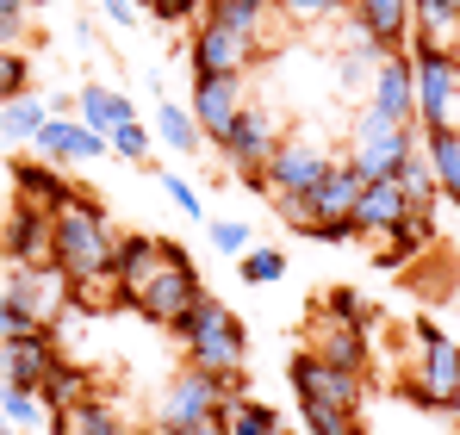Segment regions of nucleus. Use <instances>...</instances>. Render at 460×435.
I'll list each match as a JSON object with an SVG mask.
<instances>
[{"label": "nucleus", "instance_id": "obj_14", "mask_svg": "<svg viewBox=\"0 0 460 435\" xmlns=\"http://www.w3.org/2000/svg\"><path fill=\"white\" fill-rule=\"evenodd\" d=\"M317 361L330 367H349V373H367L374 367V349H367V330H355V324H342V317H330L323 305H311V342H305Z\"/></svg>", "mask_w": 460, "mask_h": 435}, {"label": "nucleus", "instance_id": "obj_19", "mask_svg": "<svg viewBox=\"0 0 460 435\" xmlns=\"http://www.w3.org/2000/svg\"><path fill=\"white\" fill-rule=\"evenodd\" d=\"M367 106H374L380 119H392V125H417V81H411V57H404V50L385 57L380 69H374Z\"/></svg>", "mask_w": 460, "mask_h": 435}, {"label": "nucleus", "instance_id": "obj_1", "mask_svg": "<svg viewBox=\"0 0 460 435\" xmlns=\"http://www.w3.org/2000/svg\"><path fill=\"white\" fill-rule=\"evenodd\" d=\"M112 218L100 212V200L75 193L63 212H50V268L69 274V287L112 274Z\"/></svg>", "mask_w": 460, "mask_h": 435}, {"label": "nucleus", "instance_id": "obj_23", "mask_svg": "<svg viewBox=\"0 0 460 435\" xmlns=\"http://www.w3.org/2000/svg\"><path fill=\"white\" fill-rule=\"evenodd\" d=\"M44 125H50V100H38V93H19V100L0 106V144L25 149V144H38Z\"/></svg>", "mask_w": 460, "mask_h": 435}, {"label": "nucleus", "instance_id": "obj_31", "mask_svg": "<svg viewBox=\"0 0 460 435\" xmlns=\"http://www.w3.org/2000/svg\"><path fill=\"white\" fill-rule=\"evenodd\" d=\"M268 6H274V0H206V19H218V25L243 31V38H261Z\"/></svg>", "mask_w": 460, "mask_h": 435}, {"label": "nucleus", "instance_id": "obj_2", "mask_svg": "<svg viewBox=\"0 0 460 435\" xmlns=\"http://www.w3.org/2000/svg\"><path fill=\"white\" fill-rule=\"evenodd\" d=\"M174 336H181V349H187V367H199V373H243L249 361V336H243V324H236V311H230L225 298H199L181 324H174Z\"/></svg>", "mask_w": 460, "mask_h": 435}, {"label": "nucleus", "instance_id": "obj_38", "mask_svg": "<svg viewBox=\"0 0 460 435\" xmlns=\"http://www.w3.org/2000/svg\"><path fill=\"white\" fill-rule=\"evenodd\" d=\"M106 144H112V155H125V162H137V168L150 162V131H144L137 119H131V125H119V131H112Z\"/></svg>", "mask_w": 460, "mask_h": 435}, {"label": "nucleus", "instance_id": "obj_45", "mask_svg": "<svg viewBox=\"0 0 460 435\" xmlns=\"http://www.w3.org/2000/svg\"><path fill=\"white\" fill-rule=\"evenodd\" d=\"M181 435H225V430H218V417H212V423H193V430H181Z\"/></svg>", "mask_w": 460, "mask_h": 435}, {"label": "nucleus", "instance_id": "obj_15", "mask_svg": "<svg viewBox=\"0 0 460 435\" xmlns=\"http://www.w3.org/2000/svg\"><path fill=\"white\" fill-rule=\"evenodd\" d=\"M63 361V349H57V330H31V336H0V373L13 379V386H44L50 379V367Z\"/></svg>", "mask_w": 460, "mask_h": 435}, {"label": "nucleus", "instance_id": "obj_16", "mask_svg": "<svg viewBox=\"0 0 460 435\" xmlns=\"http://www.w3.org/2000/svg\"><path fill=\"white\" fill-rule=\"evenodd\" d=\"M38 155L44 162H57V168H81V162H100V155H112V144L100 138V131H87L81 119H57L50 112V125L38 131Z\"/></svg>", "mask_w": 460, "mask_h": 435}, {"label": "nucleus", "instance_id": "obj_49", "mask_svg": "<svg viewBox=\"0 0 460 435\" xmlns=\"http://www.w3.org/2000/svg\"><path fill=\"white\" fill-rule=\"evenodd\" d=\"M442 6H448V13H460V0H442Z\"/></svg>", "mask_w": 460, "mask_h": 435}, {"label": "nucleus", "instance_id": "obj_10", "mask_svg": "<svg viewBox=\"0 0 460 435\" xmlns=\"http://www.w3.org/2000/svg\"><path fill=\"white\" fill-rule=\"evenodd\" d=\"M287 379H293V398H299V404H349V411H361V392H367V373L330 367V361H317L311 349L293 355Z\"/></svg>", "mask_w": 460, "mask_h": 435}, {"label": "nucleus", "instance_id": "obj_46", "mask_svg": "<svg viewBox=\"0 0 460 435\" xmlns=\"http://www.w3.org/2000/svg\"><path fill=\"white\" fill-rule=\"evenodd\" d=\"M131 435H168V430H162V423H137Z\"/></svg>", "mask_w": 460, "mask_h": 435}, {"label": "nucleus", "instance_id": "obj_34", "mask_svg": "<svg viewBox=\"0 0 460 435\" xmlns=\"http://www.w3.org/2000/svg\"><path fill=\"white\" fill-rule=\"evenodd\" d=\"M317 305H323L330 317H342V324H355V330H367V336H374V324H380V311H374V298H361L355 287H336V292H323Z\"/></svg>", "mask_w": 460, "mask_h": 435}, {"label": "nucleus", "instance_id": "obj_8", "mask_svg": "<svg viewBox=\"0 0 460 435\" xmlns=\"http://www.w3.org/2000/svg\"><path fill=\"white\" fill-rule=\"evenodd\" d=\"M218 149H225L230 168L243 174V187L268 193V162H274V149H280V131H274V119H268L261 106H243L236 125H230V138Z\"/></svg>", "mask_w": 460, "mask_h": 435}, {"label": "nucleus", "instance_id": "obj_44", "mask_svg": "<svg viewBox=\"0 0 460 435\" xmlns=\"http://www.w3.org/2000/svg\"><path fill=\"white\" fill-rule=\"evenodd\" d=\"M112 25H137V0H100Z\"/></svg>", "mask_w": 460, "mask_h": 435}, {"label": "nucleus", "instance_id": "obj_28", "mask_svg": "<svg viewBox=\"0 0 460 435\" xmlns=\"http://www.w3.org/2000/svg\"><path fill=\"white\" fill-rule=\"evenodd\" d=\"M429 243H436V218H429V212H411L398 230H392V236H385V255H380V262H385V268H398V262L423 255Z\"/></svg>", "mask_w": 460, "mask_h": 435}, {"label": "nucleus", "instance_id": "obj_9", "mask_svg": "<svg viewBox=\"0 0 460 435\" xmlns=\"http://www.w3.org/2000/svg\"><path fill=\"white\" fill-rule=\"evenodd\" d=\"M330 168H336V155L317 144V138H280L274 162H268V200H274V206H280V200H305Z\"/></svg>", "mask_w": 460, "mask_h": 435}, {"label": "nucleus", "instance_id": "obj_25", "mask_svg": "<svg viewBox=\"0 0 460 435\" xmlns=\"http://www.w3.org/2000/svg\"><path fill=\"white\" fill-rule=\"evenodd\" d=\"M423 149H429V168H436V187H442V200H455V206H460V125L423 131Z\"/></svg>", "mask_w": 460, "mask_h": 435}, {"label": "nucleus", "instance_id": "obj_47", "mask_svg": "<svg viewBox=\"0 0 460 435\" xmlns=\"http://www.w3.org/2000/svg\"><path fill=\"white\" fill-rule=\"evenodd\" d=\"M448 417H455V423H460V386H455V398H448Z\"/></svg>", "mask_w": 460, "mask_h": 435}, {"label": "nucleus", "instance_id": "obj_43", "mask_svg": "<svg viewBox=\"0 0 460 435\" xmlns=\"http://www.w3.org/2000/svg\"><path fill=\"white\" fill-rule=\"evenodd\" d=\"M137 6H150L155 19H168V25H181V19H193L206 0H137Z\"/></svg>", "mask_w": 460, "mask_h": 435}, {"label": "nucleus", "instance_id": "obj_40", "mask_svg": "<svg viewBox=\"0 0 460 435\" xmlns=\"http://www.w3.org/2000/svg\"><path fill=\"white\" fill-rule=\"evenodd\" d=\"M206 224H212V243H218L225 255H243V249H249V224H243V218H206Z\"/></svg>", "mask_w": 460, "mask_h": 435}, {"label": "nucleus", "instance_id": "obj_35", "mask_svg": "<svg viewBox=\"0 0 460 435\" xmlns=\"http://www.w3.org/2000/svg\"><path fill=\"white\" fill-rule=\"evenodd\" d=\"M236 274H243L249 287H274V280H287V255H280V249H243Z\"/></svg>", "mask_w": 460, "mask_h": 435}, {"label": "nucleus", "instance_id": "obj_39", "mask_svg": "<svg viewBox=\"0 0 460 435\" xmlns=\"http://www.w3.org/2000/svg\"><path fill=\"white\" fill-rule=\"evenodd\" d=\"M155 174H162V187H168V200L181 206V218H206V200H199V187H187V181H181L174 168H155Z\"/></svg>", "mask_w": 460, "mask_h": 435}, {"label": "nucleus", "instance_id": "obj_30", "mask_svg": "<svg viewBox=\"0 0 460 435\" xmlns=\"http://www.w3.org/2000/svg\"><path fill=\"white\" fill-rule=\"evenodd\" d=\"M0 411H6V423H13V430H38V423H50V404H44V392H31V386H13V379H0Z\"/></svg>", "mask_w": 460, "mask_h": 435}, {"label": "nucleus", "instance_id": "obj_6", "mask_svg": "<svg viewBox=\"0 0 460 435\" xmlns=\"http://www.w3.org/2000/svg\"><path fill=\"white\" fill-rule=\"evenodd\" d=\"M417 144H423V131H417V125H392V119H380L374 106H361L349 168H355L361 181H392V174L404 168V155H411Z\"/></svg>", "mask_w": 460, "mask_h": 435}, {"label": "nucleus", "instance_id": "obj_12", "mask_svg": "<svg viewBox=\"0 0 460 435\" xmlns=\"http://www.w3.org/2000/svg\"><path fill=\"white\" fill-rule=\"evenodd\" d=\"M243 106H249L243 100V75H193V106L187 112H193V125H199L206 144H225Z\"/></svg>", "mask_w": 460, "mask_h": 435}, {"label": "nucleus", "instance_id": "obj_27", "mask_svg": "<svg viewBox=\"0 0 460 435\" xmlns=\"http://www.w3.org/2000/svg\"><path fill=\"white\" fill-rule=\"evenodd\" d=\"M218 430L225 435H280V417L268 411V404H255V398H225L218 404Z\"/></svg>", "mask_w": 460, "mask_h": 435}, {"label": "nucleus", "instance_id": "obj_17", "mask_svg": "<svg viewBox=\"0 0 460 435\" xmlns=\"http://www.w3.org/2000/svg\"><path fill=\"white\" fill-rule=\"evenodd\" d=\"M0 255H6L13 268H38V262H50V212L19 200V206L6 212V230H0Z\"/></svg>", "mask_w": 460, "mask_h": 435}, {"label": "nucleus", "instance_id": "obj_24", "mask_svg": "<svg viewBox=\"0 0 460 435\" xmlns=\"http://www.w3.org/2000/svg\"><path fill=\"white\" fill-rule=\"evenodd\" d=\"M38 392H44L50 417H63V411H75V404H87V398H93V373H87V367H75L69 355H63V361L50 367V379H44Z\"/></svg>", "mask_w": 460, "mask_h": 435}, {"label": "nucleus", "instance_id": "obj_7", "mask_svg": "<svg viewBox=\"0 0 460 435\" xmlns=\"http://www.w3.org/2000/svg\"><path fill=\"white\" fill-rule=\"evenodd\" d=\"M181 262H193V255H187L181 243H168V236H150V230H131V236L112 243V280L125 292V305L150 287L155 274H168V268H181Z\"/></svg>", "mask_w": 460, "mask_h": 435}, {"label": "nucleus", "instance_id": "obj_42", "mask_svg": "<svg viewBox=\"0 0 460 435\" xmlns=\"http://www.w3.org/2000/svg\"><path fill=\"white\" fill-rule=\"evenodd\" d=\"M311 243H349V236H361L355 230V218H311V224H299Z\"/></svg>", "mask_w": 460, "mask_h": 435}, {"label": "nucleus", "instance_id": "obj_32", "mask_svg": "<svg viewBox=\"0 0 460 435\" xmlns=\"http://www.w3.org/2000/svg\"><path fill=\"white\" fill-rule=\"evenodd\" d=\"M155 138H162L168 149H181V155H193V149L206 144V138H199V125H193V112H187V106H174V100H162V106H155Z\"/></svg>", "mask_w": 460, "mask_h": 435}, {"label": "nucleus", "instance_id": "obj_3", "mask_svg": "<svg viewBox=\"0 0 460 435\" xmlns=\"http://www.w3.org/2000/svg\"><path fill=\"white\" fill-rule=\"evenodd\" d=\"M411 342H417V361H411V379H404V398L423 404V411H448L460 386V342L448 330H436L429 317L411 324Z\"/></svg>", "mask_w": 460, "mask_h": 435}, {"label": "nucleus", "instance_id": "obj_41", "mask_svg": "<svg viewBox=\"0 0 460 435\" xmlns=\"http://www.w3.org/2000/svg\"><path fill=\"white\" fill-rule=\"evenodd\" d=\"M31 330H44V324H38L19 298H6V292H0V336H31Z\"/></svg>", "mask_w": 460, "mask_h": 435}, {"label": "nucleus", "instance_id": "obj_50", "mask_svg": "<svg viewBox=\"0 0 460 435\" xmlns=\"http://www.w3.org/2000/svg\"><path fill=\"white\" fill-rule=\"evenodd\" d=\"M455 317H460V311H455Z\"/></svg>", "mask_w": 460, "mask_h": 435}, {"label": "nucleus", "instance_id": "obj_26", "mask_svg": "<svg viewBox=\"0 0 460 435\" xmlns=\"http://www.w3.org/2000/svg\"><path fill=\"white\" fill-rule=\"evenodd\" d=\"M398 187H404V200H411V212H436V200H442V187H436V168H429V149L417 144L404 155V168L392 174Z\"/></svg>", "mask_w": 460, "mask_h": 435}, {"label": "nucleus", "instance_id": "obj_20", "mask_svg": "<svg viewBox=\"0 0 460 435\" xmlns=\"http://www.w3.org/2000/svg\"><path fill=\"white\" fill-rule=\"evenodd\" d=\"M349 19L361 38H374L385 57L411 44V0H349Z\"/></svg>", "mask_w": 460, "mask_h": 435}, {"label": "nucleus", "instance_id": "obj_22", "mask_svg": "<svg viewBox=\"0 0 460 435\" xmlns=\"http://www.w3.org/2000/svg\"><path fill=\"white\" fill-rule=\"evenodd\" d=\"M75 112H81V125L87 131H100V138H112L119 125H131L137 112H131V100L119 93V87H100V81H87L75 93Z\"/></svg>", "mask_w": 460, "mask_h": 435}, {"label": "nucleus", "instance_id": "obj_37", "mask_svg": "<svg viewBox=\"0 0 460 435\" xmlns=\"http://www.w3.org/2000/svg\"><path fill=\"white\" fill-rule=\"evenodd\" d=\"M280 6V19H293V25H323V19H336L349 0H274Z\"/></svg>", "mask_w": 460, "mask_h": 435}, {"label": "nucleus", "instance_id": "obj_36", "mask_svg": "<svg viewBox=\"0 0 460 435\" xmlns=\"http://www.w3.org/2000/svg\"><path fill=\"white\" fill-rule=\"evenodd\" d=\"M19 93H31V63H25V50H0V106Z\"/></svg>", "mask_w": 460, "mask_h": 435}, {"label": "nucleus", "instance_id": "obj_48", "mask_svg": "<svg viewBox=\"0 0 460 435\" xmlns=\"http://www.w3.org/2000/svg\"><path fill=\"white\" fill-rule=\"evenodd\" d=\"M0 435H13V423H6V411H0Z\"/></svg>", "mask_w": 460, "mask_h": 435}, {"label": "nucleus", "instance_id": "obj_18", "mask_svg": "<svg viewBox=\"0 0 460 435\" xmlns=\"http://www.w3.org/2000/svg\"><path fill=\"white\" fill-rule=\"evenodd\" d=\"M13 193L25 200V206H44V212H63L69 200H75L81 187L57 168V162H44V155H19L13 162Z\"/></svg>", "mask_w": 460, "mask_h": 435}, {"label": "nucleus", "instance_id": "obj_5", "mask_svg": "<svg viewBox=\"0 0 460 435\" xmlns=\"http://www.w3.org/2000/svg\"><path fill=\"white\" fill-rule=\"evenodd\" d=\"M411 81H417V131L460 125V57L411 44Z\"/></svg>", "mask_w": 460, "mask_h": 435}, {"label": "nucleus", "instance_id": "obj_11", "mask_svg": "<svg viewBox=\"0 0 460 435\" xmlns=\"http://www.w3.org/2000/svg\"><path fill=\"white\" fill-rule=\"evenodd\" d=\"M206 298V287H199V268L193 262H181V268H168V274H155L150 287L131 298V311L137 317H150V324H162V330H174L193 305Z\"/></svg>", "mask_w": 460, "mask_h": 435}, {"label": "nucleus", "instance_id": "obj_33", "mask_svg": "<svg viewBox=\"0 0 460 435\" xmlns=\"http://www.w3.org/2000/svg\"><path fill=\"white\" fill-rule=\"evenodd\" d=\"M299 417H305V435H367L361 411L349 404H299Z\"/></svg>", "mask_w": 460, "mask_h": 435}, {"label": "nucleus", "instance_id": "obj_21", "mask_svg": "<svg viewBox=\"0 0 460 435\" xmlns=\"http://www.w3.org/2000/svg\"><path fill=\"white\" fill-rule=\"evenodd\" d=\"M349 218H355V230H361V236H380V243H385V236L411 218V200H404V187H398V181H367Z\"/></svg>", "mask_w": 460, "mask_h": 435}, {"label": "nucleus", "instance_id": "obj_13", "mask_svg": "<svg viewBox=\"0 0 460 435\" xmlns=\"http://www.w3.org/2000/svg\"><path fill=\"white\" fill-rule=\"evenodd\" d=\"M187 57H193V75H243L249 63H255V38L230 31V25H218V19H199Z\"/></svg>", "mask_w": 460, "mask_h": 435}, {"label": "nucleus", "instance_id": "obj_4", "mask_svg": "<svg viewBox=\"0 0 460 435\" xmlns=\"http://www.w3.org/2000/svg\"><path fill=\"white\" fill-rule=\"evenodd\" d=\"M236 392H243V373L218 379V373L181 367V373L162 386V398H155V423H162L168 435L193 430V423H212V417H218V404H225V398H236Z\"/></svg>", "mask_w": 460, "mask_h": 435}, {"label": "nucleus", "instance_id": "obj_29", "mask_svg": "<svg viewBox=\"0 0 460 435\" xmlns=\"http://www.w3.org/2000/svg\"><path fill=\"white\" fill-rule=\"evenodd\" d=\"M69 417V435H131V423L119 417V404L112 398H87V404H75V411H63Z\"/></svg>", "mask_w": 460, "mask_h": 435}]
</instances>
